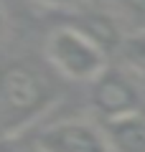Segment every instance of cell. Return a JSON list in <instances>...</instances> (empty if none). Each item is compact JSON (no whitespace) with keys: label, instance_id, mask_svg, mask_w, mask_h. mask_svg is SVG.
I'll return each instance as SVG.
<instances>
[{"label":"cell","instance_id":"obj_1","mask_svg":"<svg viewBox=\"0 0 145 152\" xmlns=\"http://www.w3.org/2000/svg\"><path fill=\"white\" fill-rule=\"evenodd\" d=\"M51 66L28 58L0 61V137L23 134L59 99V81Z\"/></svg>","mask_w":145,"mask_h":152},{"label":"cell","instance_id":"obj_2","mask_svg":"<svg viewBox=\"0 0 145 152\" xmlns=\"http://www.w3.org/2000/svg\"><path fill=\"white\" fill-rule=\"evenodd\" d=\"M46 64L69 81L92 84L107 69L104 46L84 28L59 26L46 38Z\"/></svg>","mask_w":145,"mask_h":152},{"label":"cell","instance_id":"obj_3","mask_svg":"<svg viewBox=\"0 0 145 152\" xmlns=\"http://www.w3.org/2000/svg\"><path fill=\"white\" fill-rule=\"evenodd\" d=\"M89 104L102 122H112L143 112V91L127 71L107 66L89 84Z\"/></svg>","mask_w":145,"mask_h":152},{"label":"cell","instance_id":"obj_4","mask_svg":"<svg viewBox=\"0 0 145 152\" xmlns=\"http://www.w3.org/2000/svg\"><path fill=\"white\" fill-rule=\"evenodd\" d=\"M43 152H112L102 124L89 119H59L36 132Z\"/></svg>","mask_w":145,"mask_h":152},{"label":"cell","instance_id":"obj_5","mask_svg":"<svg viewBox=\"0 0 145 152\" xmlns=\"http://www.w3.org/2000/svg\"><path fill=\"white\" fill-rule=\"evenodd\" d=\"M112 152H145V114H127L112 122H102Z\"/></svg>","mask_w":145,"mask_h":152},{"label":"cell","instance_id":"obj_6","mask_svg":"<svg viewBox=\"0 0 145 152\" xmlns=\"http://www.w3.org/2000/svg\"><path fill=\"white\" fill-rule=\"evenodd\" d=\"M120 51L132 69L145 71V31H132L130 36H125L120 43Z\"/></svg>","mask_w":145,"mask_h":152},{"label":"cell","instance_id":"obj_7","mask_svg":"<svg viewBox=\"0 0 145 152\" xmlns=\"http://www.w3.org/2000/svg\"><path fill=\"white\" fill-rule=\"evenodd\" d=\"M115 13L122 23L132 26L135 31H145V0H109Z\"/></svg>","mask_w":145,"mask_h":152},{"label":"cell","instance_id":"obj_8","mask_svg":"<svg viewBox=\"0 0 145 152\" xmlns=\"http://www.w3.org/2000/svg\"><path fill=\"white\" fill-rule=\"evenodd\" d=\"M0 152H43V147L33 140H28L26 134L16 137H0Z\"/></svg>","mask_w":145,"mask_h":152},{"label":"cell","instance_id":"obj_9","mask_svg":"<svg viewBox=\"0 0 145 152\" xmlns=\"http://www.w3.org/2000/svg\"><path fill=\"white\" fill-rule=\"evenodd\" d=\"M41 5L54 8V10H74V8L84 5V0H38Z\"/></svg>","mask_w":145,"mask_h":152},{"label":"cell","instance_id":"obj_10","mask_svg":"<svg viewBox=\"0 0 145 152\" xmlns=\"http://www.w3.org/2000/svg\"><path fill=\"white\" fill-rule=\"evenodd\" d=\"M8 31V18H5V10H3V5H0V38L5 36Z\"/></svg>","mask_w":145,"mask_h":152}]
</instances>
